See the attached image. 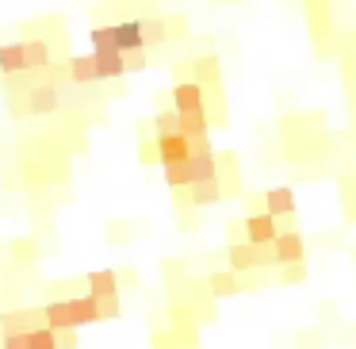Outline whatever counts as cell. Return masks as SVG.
Here are the masks:
<instances>
[{"label":"cell","mask_w":356,"mask_h":349,"mask_svg":"<svg viewBox=\"0 0 356 349\" xmlns=\"http://www.w3.org/2000/svg\"><path fill=\"white\" fill-rule=\"evenodd\" d=\"M50 62L47 42H16V47L0 50V70L4 73H24V70H42Z\"/></svg>","instance_id":"obj_1"},{"label":"cell","mask_w":356,"mask_h":349,"mask_svg":"<svg viewBox=\"0 0 356 349\" xmlns=\"http://www.w3.org/2000/svg\"><path fill=\"white\" fill-rule=\"evenodd\" d=\"M172 108L180 116H192V111H207V88L200 81H177L172 88Z\"/></svg>","instance_id":"obj_2"},{"label":"cell","mask_w":356,"mask_h":349,"mask_svg":"<svg viewBox=\"0 0 356 349\" xmlns=\"http://www.w3.org/2000/svg\"><path fill=\"white\" fill-rule=\"evenodd\" d=\"M272 254H276V265L291 269V265H302V257H307V242H302L299 231H280V238L272 242Z\"/></svg>","instance_id":"obj_3"},{"label":"cell","mask_w":356,"mask_h":349,"mask_svg":"<svg viewBox=\"0 0 356 349\" xmlns=\"http://www.w3.org/2000/svg\"><path fill=\"white\" fill-rule=\"evenodd\" d=\"M241 231H245V242L249 246H272V242L280 238V223L272 215H245V223H241Z\"/></svg>","instance_id":"obj_4"},{"label":"cell","mask_w":356,"mask_h":349,"mask_svg":"<svg viewBox=\"0 0 356 349\" xmlns=\"http://www.w3.org/2000/svg\"><path fill=\"white\" fill-rule=\"evenodd\" d=\"M264 215H272L280 223L284 215H295V192L287 185H280V188H268L264 192Z\"/></svg>","instance_id":"obj_5"},{"label":"cell","mask_w":356,"mask_h":349,"mask_svg":"<svg viewBox=\"0 0 356 349\" xmlns=\"http://www.w3.org/2000/svg\"><path fill=\"white\" fill-rule=\"evenodd\" d=\"M115 42H119V54H142L146 50V39H142V24L138 20H127V24H115Z\"/></svg>","instance_id":"obj_6"},{"label":"cell","mask_w":356,"mask_h":349,"mask_svg":"<svg viewBox=\"0 0 356 349\" xmlns=\"http://www.w3.org/2000/svg\"><path fill=\"white\" fill-rule=\"evenodd\" d=\"M157 157H161V165L192 162V142L184 134H177V139H157Z\"/></svg>","instance_id":"obj_7"},{"label":"cell","mask_w":356,"mask_h":349,"mask_svg":"<svg viewBox=\"0 0 356 349\" xmlns=\"http://www.w3.org/2000/svg\"><path fill=\"white\" fill-rule=\"evenodd\" d=\"M88 295L92 300H119V280L111 269H100L88 277Z\"/></svg>","instance_id":"obj_8"},{"label":"cell","mask_w":356,"mask_h":349,"mask_svg":"<svg viewBox=\"0 0 356 349\" xmlns=\"http://www.w3.org/2000/svg\"><path fill=\"white\" fill-rule=\"evenodd\" d=\"M192 81H200L203 88H218V81H222V62H218L215 54L200 58V62H195V70H192Z\"/></svg>","instance_id":"obj_9"},{"label":"cell","mask_w":356,"mask_h":349,"mask_svg":"<svg viewBox=\"0 0 356 349\" xmlns=\"http://www.w3.org/2000/svg\"><path fill=\"white\" fill-rule=\"evenodd\" d=\"M42 318H47V326L54 334H65V330H77V326H73V311H70V300L65 303H50L47 311H42Z\"/></svg>","instance_id":"obj_10"},{"label":"cell","mask_w":356,"mask_h":349,"mask_svg":"<svg viewBox=\"0 0 356 349\" xmlns=\"http://www.w3.org/2000/svg\"><path fill=\"white\" fill-rule=\"evenodd\" d=\"M207 131H211V116H207V111H192V116H180V134H184L188 142L207 139Z\"/></svg>","instance_id":"obj_11"},{"label":"cell","mask_w":356,"mask_h":349,"mask_svg":"<svg viewBox=\"0 0 356 349\" xmlns=\"http://www.w3.org/2000/svg\"><path fill=\"white\" fill-rule=\"evenodd\" d=\"M207 288H211V295H218V300H222V295L238 292L241 280H238V272H234V269H218V272H211V277H207Z\"/></svg>","instance_id":"obj_12"},{"label":"cell","mask_w":356,"mask_h":349,"mask_svg":"<svg viewBox=\"0 0 356 349\" xmlns=\"http://www.w3.org/2000/svg\"><path fill=\"white\" fill-rule=\"evenodd\" d=\"M70 311H73V326H88L100 318V303L92 295H81V300H70Z\"/></svg>","instance_id":"obj_13"},{"label":"cell","mask_w":356,"mask_h":349,"mask_svg":"<svg viewBox=\"0 0 356 349\" xmlns=\"http://www.w3.org/2000/svg\"><path fill=\"white\" fill-rule=\"evenodd\" d=\"M70 77L77 81V85H88V81H100V65H96V54L73 58V62H70Z\"/></svg>","instance_id":"obj_14"},{"label":"cell","mask_w":356,"mask_h":349,"mask_svg":"<svg viewBox=\"0 0 356 349\" xmlns=\"http://www.w3.org/2000/svg\"><path fill=\"white\" fill-rule=\"evenodd\" d=\"M96 65H100V81L104 77H123L127 73V54L111 50V54H96Z\"/></svg>","instance_id":"obj_15"},{"label":"cell","mask_w":356,"mask_h":349,"mask_svg":"<svg viewBox=\"0 0 356 349\" xmlns=\"http://www.w3.org/2000/svg\"><path fill=\"white\" fill-rule=\"evenodd\" d=\"M154 131H157V139H177V134H180V111H177V108H169V111H157V119H154Z\"/></svg>","instance_id":"obj_16"},{"label":"cell","mask_w":356,"mask_h":349,"mask_svg":"<svg viewBox=\"0 0 356 349\" xmlns=\"http://www.w3.org/2000/svg\"><path fill=\"white\" fill-rule=\"evenodd\" d=\"M165 169V185L169 188H192V165L180 162V165H161Z\"/></svg>","instance_id":"obj_17"},{"label":"cell","mask_w":356,"mask_h":349,"mask_svg":"<svg viewBox=\"0 0 356 349\" xmlns=\"http://www.w3.org/2000/svg\"><path fill=\"white\" fill-rule=\"evenodd\" d=\"M142 24V39H146V47H157V42H165L169 39V31H165V20H157V16H149V20H138Z\"/></svg>","instance_id":"obj_18"},{"label":"cell","mask_w":356,"mask_h":349,"mask_svg":"<svg viewBox=\"0 0 356 349\" xmlns=\"http://www.w3.org/2000/svg\"><path fill=\"white\" fill-rule=\"evenodd\" d=\"M58 104H62V96H58V88H50V85L31 93V111H39V116H42V111H54Z\"/></svg>","instance_id":"obj_19"},{"label":"cell","mask_w":356,"mask_h":349,"mask_svg":"<svg viewBox=\"0 0 356 349\" xmlns=\"http://www.w3.org/2000/svg\"><path fill=\"white\" fill-rule=\"evenodd\" d=\"M111 50H119L115 27H96L92 31V54H111Z\"/></svg>","instance_id":"obj_20"},{"label":"cell","mask_w":356,"mask_h":349,"mask_svg":"<svg viewBox=\"0 0 356 349\" xmlns=\"http://www.w3.org/2000/svg\"><path fill=\"white\" fill-rule=\"evenodd\" d=\"M218 200H222V185H218V180H215V185H195L192 188V203H195V208H203V203H218Z\"/></svg>","instance_id":"obj_21"},{"label":"cell","mask_w":356,"mask_h":349,"mask_svg":"<svg viewBox=\"0 0 356 349\" xmlns=\"http://www.w3.org/2000/svg\"><path fill=\"white\" fill-rule=\"evenodd\" d=\"M27 346H31V349H62V346H58V334L50 330V326H39V330L27 334Z\"/></svg>","instance_id":"obj_22"},{"label":"cell","mask_w":356,"mask_h":349,"mask_svg":"<svg viewBox=\"0 0 356 349\" xmlns=\"http://www.w3.org/2000/svg\"><path fill=\"white\" fill-rule=\"evenodd\" d=\"M100 303V318H115L119 315V300H96Z\"/></svg>","instance_id":"obj_23"},{"label":"cell","mask_w":356,"mask_h":349,"mask_svg":"<svg viewBox=\"0 0 356 349\" xmlns=\"http://www.w3.org/2000/svg\"><path fill=\"white\" fill-rule=\"evenodd\" d=\"M4 349H31L27 346V334H8V338H4Z\"/></svg>","instance_id":"obj_24"},{"label":"cell","mask_w":356,"mask_h":349,"mask_svg":"<svg viewBox=\"0 0 356 349\" xmlns=\"http://www.w3.org/2000/svg\"><path fill=\"white\" fill-rule=\"evenodd\" d=\"M127 70H146V50H142V54H131V58H127Z\"/></svg>","instance_id":"obj_25"},{"label":"cell","mask_w":356,"mask_h":349,"mask_svg":"<svg viewBox=\"0 0 356 349\" xmlns=\"http://www.w3.org/2000/svg\"><path fill=\"white\" fill-rule=\"evenodd\" d=\"M58 346H62V349H73V346H77V338H73V330L58 334Z\"/></svg>","instance_id":"obj_26"},{"label":"cell","mask_w":356,"mask_h":349,"mask_svg":"<svg viewBox=\"0 0 356 349\" xmlns=\"http://www.w3.org/2000/svg\"><path fill=\"white\" fill-rule=\"evenodd\" d=\"M284 280H291V284H295V280H302V265H291V269L284 272Z\"/></svg>","instance_id":"obj_27"}]
</instances>
